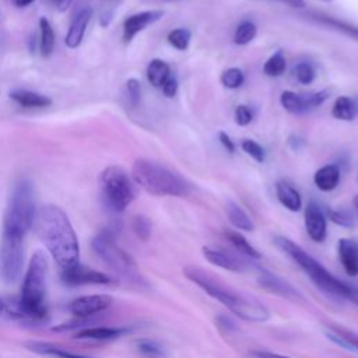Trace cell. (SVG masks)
<instances>
[{
    "instance_id": "12",
    "label": "cell",
    "mask_w": 358,
    "mask_h": 358,
    "mask_svg": "<svg viewBox=\"0 0 358 358\" xmlns=\"http://www.w3.org/2000/svg\"><path fill=\"white\" fill-rule=\"evenodd\" d=\"M113 298L106 294L83 295L69 303V310L77 317H88L110 308Z\"/></svg>"
},
{
    "instance_id": "15",
    "label": "cell",
    "mask_w": 358,
    "mask_h": 358,
    "mask_svg": "<svg viewBox=\"0 0 358 358\" xmlns=\"http://www.w3.org/2000/svg\"><path fill=\"white\" fill-rule=\"evenodd\" d=\"M92 15V10L87 6H83L80 10H77V13L73 15L67 35H66V45L70 49H76L80 46V43L83 42L87 25L91 20Z\"/></svg>"
},
{
    "instance_id": "26",
    "label": "cell",
    "mask_w": 358,
    "mask_h": 358,
    "mask_svg": "<svg viewBox=\"0 0 358 358\" xmlns=\"http://www.w3.org/2000/svg\"><path fill=\"white\" fill-rule=\"evenodd\" d=\"M225 213H227V217L229 220V222L241 229V231H246V232H250L255 229V225L252 222V220L249 218V215L246 214V211L239 206L236 204L235 201L232 200H228L225 203Z\"/></svg>"
},
{
    "instance_id": "13",
    "label": "cell",
    "mask_w": 358,
    "mask_h": 358,
    "mask_svg": "<svg viewBox=\"0 0 358 358\" xmlns=\"http://www.w3.org/2000/svg\"><path fill=\"white\" fill-rule=\"evenodd\" d=\"M164 10H144L134 13L129 15L123 21V29H122V38L126 43L131 42L141 31L148 28L150 25L155 24L164 17Z\"/></svg>"
},
{
    "instance_id": "10",
    "label": "cell",
    "mask_w": 358,
    "mask_h": 358,
    "mask_svg": "<svg viewBox=\"0 0 358 358\" xmlns=\"http://www.w3.org/2000/svg\"><path fill=\"white\" fill-rule=\"evenodd\" d=\"M60 278L63 284L70 285V287H77V285H108L112 282V278L95 268L87 267L81 263H77L76 266L60 270Z\"/></svg>"
},
{
    "instance_id": "22",
    "label": "cell",
    "mask_w": 358,
    "mask_h": 358,
    "mask_svg": "<svg viewBox=\"0 0 358 358\" xmlns=\"http://www.w3.org/2000/svg\"><path fill=\"white\" fill-rule=\"evenodd\" d=\"M331 115L337 120L351 122L358 116V98L341 95L337 96L331 106Z\"/></svg>"
},
{
    "instance_id": "2",
    "label": "cell",
    "mask_w": 358,
    "mask_h": 358,
    "mask_svg": "<svg viewBox=\"0 0 358 358\" xmlns=\"http://www.w3.org/2000/svg\"><path fill=\"white\" fill-rule=\"evenodd\" d=\"M183 274L210 296L227 306L238 317L248 322H266L270 319V310L259 299L236 292L211 273L196 266H186L183 268Z\"/></svg>"
},
{
    "instance_id": "9",
    "label": "cell",
    "mask_w": 358,
    "mask_h": 358,
    "mask_svg": "<svg viewBox=\"0 0 358 358\" xmlns=\"http://www.w3.org/2000/svg\"><path fill=\"white\" fill-rule=\"evenodd\" d=\"M330 95V90H320L315 92L298 94L294 91H282L280 95L281 106L291 115H305L320 106Z\"/></svg>"
},
{
    "instance_id": "4",
    "label": "cell",
    "mask_w": 358,
    "mask_h": 358,
    "mask_svg": "<svg viewBox=\"0 0 358 358\" xmlns=\"http://www.w3.org/2000/svg\"><path fill=\"white\" fill-rule=\"evenodd\" d=\"M131 179L147 193L159 197H186L193 190L192 183L178 172L148 158H137L133 162Z\"/></svg>"
},
{
    "instance_id": "19",
    "label": "cell",
    "mask_w": 358,
    "mask_h": 358,
    "mask_svg": "<svg viewBox=\"0 0 358 358\" xmlns=\"http://www.w3.org/2000/svg\"><path fill=\"white\" fill-rule=\"evenodd\" d=\"M340 178H341L340 166L336 164H326L315 172L313 182L319 190L331 192L337 187Z\"/></svg>"
},
{
    "instance_id": "30",
    "label": "cell",
    "mask_w": 358,
    "mask_h": 358,
    "mask_svg": "<svg viewBox=\"0 0 358 358\" xmlns=\"http://www.w3.org/2000/svg\"><path fill=\"white\" fill-rule=\"evenodd\" d=\"M287 59L282 49H277L263 64V73L267 77H280L285 73Z\"/></svg>"
},
{
    "instance_id": "40",
    "label": "cell",
    "mask_w": 358,
    "mask_h": 358,
    "mask_svg": "<svg viewBox=\"0 0 358 358\" xmlns=\"http://www.w3.org/2000/svg\"><path fill=\"white\" fill-rule=\"evenodd\" d=\"M101 1H102V10H101V14H99V24L102 27H108L109 22L112 21V18H113V14H115V10H116L117 4L122 0H101Z\"/></svg>"
},
{
    "instance_id": "20",
    "label": "cell",
    "mask_w": 358,
    "mask_h": 358,
    "mask_svg": "<svg viewBox=\"0 0 358 358\" xmlns=\"http://www.w3.org/2000/svg\"><path fill=\"white\" fill-rule=\"evenodd\" d=\"M24 347L35 354L49 355V357H55V358H94L90 355L71 352L69 350H64L60 345H56L52 343H45V341H27L24 344Z\"/></svg>"
},
{
    "instance_id": "7",
    "label": "cell",
    "mask_w": 358,
    "mask_h": 358,
    "mask_svg": "<svg viewBox=\"0 0 358 358\" xmlns=\"http://www.w3.org/2000/svg\"><path fill=\"white\" fill-rule=\"evenodd\" d=\"M92 250L95 255L122 280L131 282L134 285H144L145 280L138 271L137 263L134 259L123 250L115 241V236L110 231L105 229L99 232L91 242Z\"/></svg>"
},
{
    "instance_id": "35",
    "label": "cell",
    "mask_w": 358,
    "mask_h": 358,
    "mask_svg": "<svg viewBox=\"0 0 358 358\" xmlns=\"http://www.w3.org/2000/svg\"><path fill=\"white\" fill-rule=\"evenodd\" d=\"M220 81H221V84L225 88L236 90V88H239L243 84L245 74H243V71L239 67H229V69H225L221 73Z\"/></svg>"
},
{
    "instance_id": "29",
    "label": "cell",
    "mask_w": 358,
    "mask_h": 358,
    "mask_svg": "<svg viewBox=\"0 0 358 358\" xmlns=\"http://www.w3.org/2000/svg\"><path fill=\"white\" fill-rule=\"evenodd\" d=\"M224 234H225V238L229 241V243H231L239 253H242L243 256L250 257V259H260V257H262L260 252H257V250L249 243V241H248L243 235H241L239 232L232 231V229H227Z\"/></svg>"
},
{
    "instance_id": "28",
    "label": "cell",
    "mask_w": 358,
    "mask_h": 358,
    "mask_svg": "<svg viewBox=\"0 0 358 358\" xmlns=\"http://www.w3.org/2000/svg\"><path fill=\"white\" fill-rule=\"evenodd\" d=\"M55 42H56V36H55V31L53 27L50 24V21L46 17H41L39 18V52L43 57H49L53 50H55Z\"/></svg>"
},
{
    "instance_id": "11",
    "label": "cell",
    "mask_w": 358,
    "mask_h": 358,
    "mask_svg": "<svg viewBox=\"0 0 358 358\" xmlns=\"http://www.w3.org/2000/svg\"><path fill=\"white\" fill-rule=\"evenodd\" d=\"M257 284L270 294L280 295L289 301H302L303 296L299 294L296 288H294L288 281L281 278L280 275L259 267L257 270Z\"/></svg>"
},
{
    "instance_id": "50",
    "label": "cell",
    "mask_w": 358,
    "mask_h": 358,
    "mask_svg": "<svg viewBox=\"0 0 358 358\" xmlns=\"http://www.w3.org/2000/svg\"><path fill=\"white\" fill-rule=\"evenodd\" d=\"M352 203H354V207H355V210H357V213H358V194L354 197Z\"/></svg>"
},
{
    "instance_id": "18",
    "label": "cell",
    "mask_w": 358,
    "mask_h": 358,
    "mask_svg": "<svg viewBox=\"0 0 358 358\" xmlns=\"http://www.w3.org/2000/svg\"><path fill=\"white\" fill-rule=\"evenodd\" d=\"M338 257L350 277L358 274V243L352 239L343 238L338 241Z\"/></svg>"
},
{
    "instance_id": "24",
    "label": "cell",
    "mask_w": 358,
    "mask_h": 358,
    "mask_svg": "<svg viewBox=\"0 0 358 358\" xmlns=\"http://www.w3.org/2000/svg\"><path fill=\"white\" fill-rule=\"evenodd\" d=\"M126 333V329L122 327H106V326H98V327H85L83 330H78L76 333V338L78 340H94V341H108L115 340Z\"/></svg>"
},
{
    "instance_id": "16",
    "label": "cell",
    "mask_w": 358,
    "mask_h": 358,
    "mask_svg": "<svg viewBox=\"0 0 358 358\" xmlns=\"http://www.w3.org/2000/svg\"><path fill=\"white\" fill-rule=\"evenodd\" d=\"M301 17H305L306 20H309L315 24L327 27L333 31H337L340 34H344V35L358 41V27L351 24V22H347L344 20H340V18H336V17H331V15H326V14H322V13H306Z\"/></svg>"
},
{
    "instance_id": "25",
    "label": "cell",
    "mask_w": 358,
    "mask_h": 358,
    "mask_svg": "<svg viewBox=\"0 0 358 358\" xmlns=\"http://www.w3.org/2000/svg\"><path fill=\"white\" fill-rule=\"evenodd\" d=\"M10 98L22 108H46L52 103L48 95L29 90H15L10 92Z\"/></svg>"
},
{
    "instance_id": "36",
    "label": "cell",
    "mask_w": 358,
    "mask_h": 358,
    "mask_svg": "<svg viewBox=\"0 0 358 358\" xmlns=\"http://www.w3.org/2000/svg\"><path fill=\"white\" fill-rule=\"evenodd\" d=\"M137 350L144 358H165V350L161 344H158L154 340H138L137 341Z\"/></svg>"
},
{
    "instance_id": "33",
    "label": "cell",
    "mask_w": 358,
    "mask_h": 358,
    "mask_svg": "<svg viewBox=\"0 0 358 358\" xmlns=\"http://www.w3.org/2000/svg\"><path fill=\"white\" fill-rule=\"evenodd\" d=\"M292 76L299 84H303V85L312 84L316 78V67L308 60L299 62L294 66Z\"/></svg>"
},
{
    "instance_id": "6",
    "label": "cell",
    "mask_w": 358,
    "mask_h": 358,
    "mask_svg": "<svg viewBox=\"0 0 358 358\" xmlns=\"http://www.w3.org/2000/svg\"><path fill=\"white\" fill-rule=\"evenodd\" d=\"M48 278V259L43 252L38 250L29 260L24 275L21 294L18 296L31 324H42L49 319L48 306L45 303Z\"/></svg>"
},
{
    "instance_id": "5",
    "label": "cell",
    "mask_w": 358,
    "mask_h": 358,
    "mask_svg": "<svg viewBox=\"0 0 358 358\" xmlns=\"http://www.w3.org/2000/svg\"><path fill=\"white\" fill-rule=\"evenodd\" d=\"M275 245L285 252L295 263H298L302 270L310 277L312 282L327 296L333 299H348L351 301L354 294V285H348L337 280L333 274H330L323 264H320L316 259H313L309 253H306L299 245L285 236H275Z\"/></svg>"
},
{
    "instance_id": "45",
    "label": "cell",
    "mask_w": 358,
    "mask_h": 358,
    "mask_svg": "<svg viewBox=\"0 0 358 358\" xmlns=\"http://www.w3.org/2000/svg\"><path fill=\"white\" fill-rule=\"evenodd\" d=\"M217 326L225 329L227 331H234V330L238 329L236 323L232 319H229L228 316H218L217 317Z\"/></svg>"
},
{
    "instance_id": "17",
    "label": "cell",
    "mask_w": 358,
    "mask_h": 358,
    "mask_svg": "<svg viewBox=\"0 0 358 358\" xmlns=\"http://www.w3.org/2000/svg\"><path fill=\"white\" fill-rule=\"evenodd\" d=\"M201 252H203V256L207 259V262L229 271H241L245 266V263L241 259H238L235 255L220 248L203 246Z\"/></svg>"
},
{
    "instance_id": "21",
    "label": "cell",
    "mask_w": 358,
    "mask_h": 358,
    "mask_svg": "<svg viewBox=\"0 0 358 358\" xmlns=\"http://www.w3.org/2000/svg\"><path fill=\"white\" fill-rule=\"evenodd\" d=\"M0 317L6 320L31 324V320L25 313L18 296H0Z\"/></svg>"
},
{
    "instance_id": "51",
    "label": "cell",
    "mask_w": 358,
    "mask_h": 358,
    "mask_svg": "<svg viewBox=\"0 0 358 358\" xmlns=\"http://www.w3.org/2000/svg\"><path fill=\"white\" fill-rule=\"evenodd\" d=\"M320 1H327L329 3V1H333V0H320Z\"/></svg>"
},
{
    "instance_id": "8",
    "label": "cell",
    "mask_w": 358,
    "mask_h": 358,
    "mask_svg": "<svg viewBox=\"0 0 358 358\" xmlns=\"http://www.w3.org/2000/svg\"><path fill=\"white\" fill-rule=\"evenodd\" d=\"M101 187L108 207L115 213L124 211L136 197L131 176L117 165H110L102 171Z\"/></svg>"
},
{
    "instance_id": "34",
    "label": "cell",
    "mask_w": 358,
    "mask_h": 358,
    "mask_svg": "<svg viewBox=\"0 0 358 358\" xmlns=\"http://www.w3.org/2000/svg\"><path fill=\"white\" fill-rule=\"evenodd\" d=\"M327 336H329V338H333L340 345H344L345 348L358 351V336L357 334H354L345 329L331 326V333H329Z\"/></svg>"
},
{
    "instance_id": "1",
    "label": "cell",
    "mask_w": 358,
    "mask_h": 358,
    "mask_svg": "<svg viewBox=\"0 0 358 358\" xmlns=\"http://www.w3.org/2000/svg\"><path fill=\"white\" fill-rule=\"evenodd\" d=\"M34 227L60 270L80 263L78 238L67 214L59 206H42L36 211Z\"/></svg>"
},
{
    "instance_id": "44",
    "label": "cell",
    "mask_w": 358,
    "mask_h": 358,
    "mask_svg": "<svg viewBox=\"0 0 358 358\" xmlns=\"http://www.w3.org/2000/svg\"><path fill=\"white\" fill-rule=\"evenodd\" d=\"M218 140H220L221 145H222L228 152H231V154H234V152H235L236 147H235V144H234L232 138H231L225 131H220V133H218Z\"/></svg>"
},
{
    "instance_id": "41",
    "label": "cell",
    "mask_w": 358,
    "mask_h": 358,
    "mask_svg": "<svg viewBox=\"0 0 358 358\" xmlns=\"http://www.w3.org/2000/svg\"><path fill=\"white\" fill-rule=\"evenodd\" d=\"M126 92H127L129 102L133 106H138L141 101V84L137 78H129L126 81Z\"/></svg>"
},
{
    "instance_id": "39",
    "label": "cell",
    "mask_w": 358,
    "mask_h": 358,
    "mask_svg": "<svg viewBox=\"0 0 358 358\" xmlns=\"http://www.w3.org/2000/svg\"><path fill=\"white\" fill-rule=\"evenodd\" d=\"M329 217L330 220L340 225V227H345V228H350L354 225V215L351 214V211L345 210V208H336V210H330L329 211Z\"/></svg>"
},
{
    "instance_id": "42",
    "label": "cell",
    "mask_w": 358,
    "mask_h": 358,
    "mask_svg": "<svg viewBox=\"0 0 358 358\" xmlns=\"http://www.w3.org/2000/svg\"><path fill=\"white\" fill-rule=\"evenodd\" d=\"M253 119V113L248 105H238L234 112V120L238 126H248Z\"/></svg>"
},
{
    "instance_id": "31",
    "label": "cell",
    "mask_w": 358,
    "mask_h": 358,
    "mask_svg": "<svg viewBox=\"0 0 358 358\" xmlns=\"http://www.w3.org/2000/svg\"><path fill=\"white\" fill-rule=\"evenodd\" d=\"M256 35H257L256 24L249 21V20H245L241 24H238V27L235 28L234 43L239 45V46L248 45V43H250L256 38Z\"/></svg>"
},
{
    "instance_id": "43",
    "label": "cell",
    "mask_w": 358,
    "mask_h": 358,
    "mask_svg": "<svg viewBox=\"0 0 358 358\" xmlns=\"http://www.w3.org/2000/svg\"><path fill=\"white\" fill-rule=\"evenodd\" d=\"M162 92L165 96L168 98H173L176 94H178V90H179V81H178V77L175 74H171L169 78L165 81V84L162 85Z\"/></svg>"
},
{
    "instance_id": "32",
    "label": "cell",
    "mask_w": 358,
    "mask_h": 358,
    "mask_svg": "<svg viewBox=\"0 0 358 358\" xmlns=\"http://www.w3.org/2000/svg\"><path fill=\"white\" fill-rule=\"evenodd\" d=\"M166 41L176 50H186L190 45V41H192V31L189 28H185V27L175 28V29L169 31V34L166 36Z\"/></svg>"
},
{
    "instance_id": "3",
    "label": "cell",
    "mask_w": 358,
    "mask_h": 358,
    "mask_svg": "<svg viewBox=\"0 0 358 358\" xmlns=\"http://www.w3.org/2000/svg\"><path fill=\"white\" fill-rule=\"evenodd\" d=\"M36 211L32 182L20 179L15 182L7 201L0 245L24 248L25 235L34 227Z\"/></svg>"
},
{
    "instance_id": "23",
    "label": "cell",
    "mask_w": 358,
    "mask_h": 358,
    "mask_svg": "<svg viewBox=\"0 0 358 358\" xmlns=\"http://www.w3.org/2000/svg\"><path fill=\"white\" fill-rule=\"evenodd\" d=\"M275 194L278 201L289 211H299L302 207V197L299 192L288 182L280 180L275 183Z\"/></svg>"
},
{
    "instance_id": "14",
    "label": "cell",
    "mask_w": 358,
    "mask_h": 358,
    "mask_svg": "<svg viewBox=\"0 0 358 358\" xmlns=\"http://www.w3.org/2000/svg\"><path fill=\"white\" fill-rule=\"evenodd\" d=\"M305 228L308 235L315 242H323L327 235L326 217L320 206L310 200L305 208Z\"/></svg>"
},
{
    "instance_id": "38",
    "label": "cell",
    "mask_w": 358,
    "mask_h": 358,
    "mask_svg": "<svg viewBox=\"0 0 358 358\" xmlns=\"http://www.w3.org/2000/svg\"><path fill=\"white\" fill-rule=\"evenodd\" d=\"M241 147L243 150L245 154H248L252 159H255L256 162L262 164L264 162V158H266V152H264V148L255 140L252 138H245L242 140L241 143Z\"/></svg>"
},
{
    "instance_id": "47",
    "label": "cell",
    "mask_w": 358,
    "mask_h": 358,
    "mask_svg": "<svg viewBox=\"0 0 358 358\" xmlns=\"http://www.w3.org/2000/svg\"><path fill=\"white\" fill-rule=\"evenodd\" d=\"M49 1H50V4L55 6L59 11H66V10L71 6V3H73V0H49Z\"/></svg>"
},
{
    "instance_id": "46",
    "label": "cell",
    "mask_w": 358,
    "mask_h": 358,
    "mask_svg": "<svg viewBox=\"0 0 358 358\" xmlns=\"http://www.w3.org/2000/svg\"><path fill=\"white\" fill-rule=\"evenodd\" d=\"M252 358H291L282 354H277V352H270V351H262V350H256L250 352Z\"/></svg>"
},
{
    "instance_id": "27",
    "label": "cell",
    "mask_w": 358,
    "mask_h": 358,
    "mask_svg": "<svg viewBox=\"0 0 358 358\" xmlns=\"http://www.w3.org/2000/svg\"><path fill=\"white\" fill-rule=\"evenodd\" d=\"M147 80L155 88H162L165 81L172 74L169 64L162 59H152L147 66Z\"/></svg>"
},
{
    "instance_id": "37",
    "label": "cell",
    "mask_w": 358,
    "mask_h": 358,
    "mask_svg": "<svg viewBox=\"0 0 358 358\" xmlns=\"http://www.w3.org/2000/svg\"><path fill=\"white\" fill-rule=\"evenodd\" d=\"M131 228H133V232L136 234V236L138 239L147 241L151 236L152 224H151V220L147 215L137 214L131 220Z\"/></svg>"
},
{
    "instance_id": "48",
    "label": "cell",
    "mask_w": 358,
    "mask_h": 358,
    "mask_svg": "<svg viewBox=\"0 0 358 358\" xmlns=\"http://www.w3.org/2000/svg\"><path fill=\"white\" fill-rule=\"evenodd\" d=\"M277 1H281L289 7H294V8H303L305 7V1L303 0H277Z\"/></svg>"
},
{
    "instance_id": "49",
    "label": "cell",
    "mask_w": 358,
    "mask_h": 358,
    "mask_svg": "<svg viewBox=\"0 0 358 358\" xmlns=\"http://www.w3.org/2000/svg\"><path fill=\"white\" fill-rule=\"evenodd\" d=\"M13 1H14V4L18 6V7H27V6H29L31 3H34L35 0H13Z\"/></svg>"
}]
</instances>
